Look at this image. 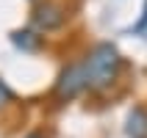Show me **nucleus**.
<instances>
[{
	"label": "nucleus",
	"instance_id": "obj_2",
	"mask_svg": "<svg viewBox=\"0 0 147 138\" xmlns=\"http://www.w3.org/2000/svg\"><path fill=\"white\" fill-rule=\"evenodd\" d=\"M53 91H56L58 99H72V97H78V94L86 91V80H83V72H81V64H78V61L61 69Z\"/></svg>",
	"mask_w": 147,
	"mask_h": 138
},
{
	"label": "nucleus",
	"instance_id": "obj_5",
	"mask_svg": "<svg viewBox=\"0 0 147 138\" xmlns=\"http://www.w3.org/2000/svg\"><path fill=\"white\" fill-rule=\"evenodd\" d=\"M11 41H14V47L25 50V53H33V50H39L42 36H36L33 31H14L11 33Z\"/></svg>",
	"mask_w": 147,
	"mask_h": 138
},
{
	"label": "nucleus",
	"instance_id": "obj_6",
	"mask_svg": "<svg viewBox=\"0 0 147 138\" xmlns=\"http://www.w3.org/2000/svg\"><path fill=\"white\" fill-rule=\"evenodd\" d=\"M11 99H14V91L8 89V83L0 77V108H3V105H8Z\"/></svg>",
	"mask_w": 147,
	"mask_h": 138
},
{
	"label": "nucleus",
	"instance_id": "obj_8",
	"mask_svg": "<svg viewBox=\"0 0 147 138\" xmlns=\"http://www.w3.org/2000/svg\"><path fill=\"white\" fill-rule=\"evenodd\" d=\"M25 138H45L42 133H31V135H25Z\"/></svg>",
	"mask_w": 147,
	"mask_h": 138
},
{
	"label": "nucleus",
	"instance_id": "obj_4",
	"mask_svg": "<svg viewBox=\"0 0 147 138\" xmlns=\"http://www.w3.org/2000/svg\"><path fill=\"white\" fill-rule=\"evenodd\" d=\"M125 133H128V138H147V111L144 108H133L128 113Z\"/></svg>",
	"mask_w": 147,
	"mask_h": 138
},
{
	"label": "nucleus",
	"instance_id": "obj_1",
	"mask_svg": "<svg viewBox=\"0 0 147 138\" xmlns=\"http://www.w3.org/2000/svg\"><path fill=\"white\" fill-rule=\"evenodd\" d=\"M83 72V80H86V89L89 91H100L111 86L117 80V75L122 69V58H119V50L111 44V41H100L86 53V55L78 61Z\"/></svg>",
	"mask_w": 147,
	"mask_h": 138
},
{
	"label": "nucleus",
	"instance_id": "obj_7",
	"mask_svg": "<svg viewBox=\"0 0 147 138\" xmlns=\"http://www.w3.org/2000/svg\"><path fill=\"white\" fill-rule=\"evenodd\" d=\"M147 31V0H144V8H142V19L131 28V33H144Z\"/></svg>",
	"mask_w": 147,
	"mask_h": 138
},
{
	"label": "nucleus",
	"instance_id": "obj_3",
	"mask_svg": "<svg viewBox=\"0 0 147 138\" xmlns=\"http://www.w3.org/2000/svg\"><path fill=\"white\" fill-rule=\"evenodd\" d=\"M67 19L64 8L56 6V3H42V6H36V11H33V25L39 28V31H56V28H61Z\"/></svg>",
	"mask_w": 147,
	"mask_h": 138
}]
</instances>
